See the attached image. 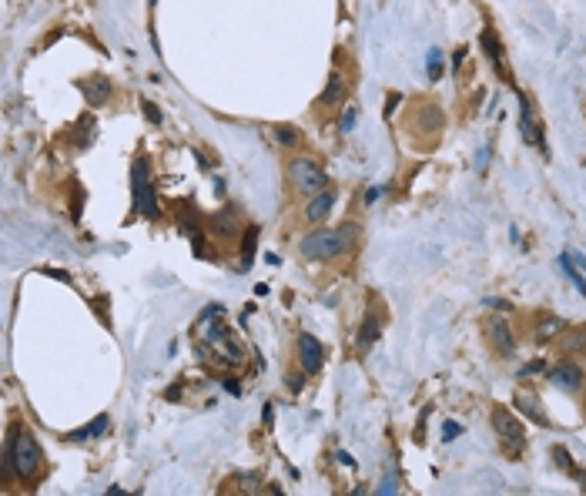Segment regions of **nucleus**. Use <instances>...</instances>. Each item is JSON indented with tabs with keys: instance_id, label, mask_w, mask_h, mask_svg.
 Returning <instances> with one entry per match:
<instances>
[{
	"instance_id": "3",
	"label": "nucleus",
	"mask_w": 586,
	"mask_h": 496,
	"mask_svg": "<svg viewBox=\"0 0 586 496\" xmlns=\"http://www.w3.org/2000/svg\"><path fill=\"white\" fill-rule=\"evenodd\" d=\"M131 205H134V211L144 215V218H161V205H158V198H154L148 158H134L131 161Z\"/></svg>"
},
{
	"instance_id": "21",
	"label": "nucleus",
	"mask_w": 586,
	"mask_h": 496,
	"mask_svg": "<svg viewBox=\"0 0 586 496\" xmlns=\"http://www.w3.org/2000/svg\"><path fill=\"white\" fill-rule=\"evenodd\" d=\"M560 349H567V352H586V329L560 332Z\"/></svg>"
},
{
	"instance_id": "32",
	"label": "nucleus",
	"mask_w": 586,
	"mask_h": 496,
	"mask_svg": "<svg viewBox=\"0 0 586 496\" xmlns=\"http://www.w3.org/2000/svg\"><path fill=\"white\" fill-rule=\"evenodd\" d=\"M305 379H308V376H288V379H285V386H288V389H292V392H302Z\"/></svg>"
},
{
	"instance_id": "8",
	"label": "nucleus",
	"mask_w": 586,
	"mask_h": 496,
	"mask_svg": "<svg viewBox=\"0 0 586 496\" xmlns=\"http://www.w3.org/2000/svg\"><path fill=\"white\" fill-rule=\"evenodd\" d=\"M486 339H489L492 352H496V356H503V359H510L512 352H516V339H512L510 322H506V319H499V315L486 319Z\"/></svg>"
},
{
	"instance_id": "18",
	"label": "nucleus",
	"mask_w": 586,
	"mask_h": 496,
	"mask_svg": "<svg viewBox=\"0 0 586 496\" xmlns=\"http://www.w3.org/2000/svg\"><path fill=\"white\" fill-rule=\"evenodd\" d=\"M255 248H258V225H248L245 235H242V262H238V272H248V268H251Z\"/></svg>"
},
{
	"instance_id": "23",
	"label": "nucleus",
	"mask_w": 586,
	"mask_h": 496,
	"mask_svg": "<svg viewBox=\"0 0 586 496\" xmlns=\"http://www.w3.org/2000/svg\"><path fill=\"white\" fill-rule=\"evenodd\" d=\"M560 268H563V275H567L569 282H573V286H576V288H580V292L586 295V279H580V272L573 268V258H569V251H563V255H560Z\"/></svg>"
},
{
	"instance_id": "24",
	"label": "nucleus",
	"mask_w": 586,
	"mask_h": 496,
	"mask_svg": "<svg viewBox=\"0 0 586 496\" xmlns=\"http://www.w3.org/2000/svg\"><path fill=\"white\" fill-rule=\"evenodd\" d=\"M231 483H235V486H238L242 493H262V490H265V486H258L262 479H258V477H251V473H242V477H235Z\"/></svg>"
},
{
	"instance_id": "2",
	"label": "nucleus",
	"mask_w": 586,
	"mask_h": 496,
	"mask_svg": "<svg viewBox=\"0 0 586 496\" xmlns=\"http://www.w3.org/2000/svg\"><path fill=\"white\" fill-rule=\"evenodd\" d=\"M352 238H359V229H355V225H342V229H315V231H308L302 242H299V251H302L308 262H328V258H339L342 251L352 245Z\"/></svg>"
},
{
	"instance_id": "22",
	"label": "nucleus",
	"mask_w": 586,
	"mask_h": 496,
	"mask_svg": "<svg viewBox=\"0 0 586 496\" xmlns=\"http://www.w3.org/2000/svg\"><path fill=\"white\" fill-rule=\"evenodd\" d=\"M111 429V420L108 416H97L94 422H87L84 429H77V433H71V439H87V436H104Z\"/></svg>"
},
{
	"instance_id": "16",
	"label": "nucleus",
	"mask_w": 586,
	"mask_h": 496,
	"mask_svg": "<svg viewBox=\"0 0 586 496\" xmlns=\"http://www.w3.org/2000/svg\"><path fill=\"white\" fill-rule=\"evenodd\" d=\"M516 406L530 416L536 426H546L549 422V416H546V409H543V402H539V396L536 392H516Z\"/></svg>"
},
{
	"instance_id": "7",
	"label": "nucleus",
	"mask_w": 586,
	"mask_h": 496,
	"mask_svg": "<svg viewBox=\"0 0 586 496\" xmlns=\"http://www.w3.org/2000/svg\"><path fill=\"white\" fill-rule=\"evenodd\" d=\"M242 359H245V349H242V342H238L231 332L218 336V339H211V363H215V365L231 369V365H242Z\"/></svg>"
},
{
	"instance_id": "30",
	"label": "nucleus",
	"mask_w": 586,
	"mask_h": 496,
	"mask_svg": "<svg viewBox=\"0 0 586 496\" xmlns=\"http://www.w3.org/2000/svg\"><path fill=\"white\" fill-rule=\"evenodd\" d=\"M455 436H462V426H459V422H446V429H442V439L449 443V439H455Z\"/></svg>"
},
{
	"instance_id": "4",
	"label": "nucleus",
	"mask_w": 586,
	"mask_h": 496,
	"mask_svg": "<svg viewBox=\"0 0 586 496\" xmlns=\"http://www.w3.org/2000/svg\"><path fill=\"white\" fill-rule=\"evenodd\" d=\"M288 181L295 185V191H302L308 198L328 188V178L321 172V165L315 158H308V154H299V158L288 161Z\"/></svg>"
},
{
	"instance_id": "35",
	"label": "nucleus",
	"mask_w": 586,
	"mask_h": 496,
	"mask_svg": "<svg viewBox=\"0 0 586 496\" xmlns=\"http://www.w3.org/2000/svg\"><path fill=\"white\" fill-rule=\"evenodd\" d=\"M402 101L399 94H389V108H385V117H392V111H396V104Z\"/></svg>"
},
{
	"instance_id": "20",
	"label": "nucleus",
	"mask_w": 586,
	"mask_h": 496,
	"mask_svg": "<svg viewBox=\"0 0 586 496\" xmlns=\"http://www.w3.org/2000/svg\"><path fill=\"white\" fill-rule=\"evenodd\" d=\"M560 332H563V319H556V315H546V319H539L536 329H533V336L539 339V342H546V339H560Z\"/></svg>"
},
{
	"instance_id": "19",
	"label": "nucleus",
	"mask_w": 586,
	"mask_h": 496,
	"mask_svg": "<svg viewBox=\"0 0 586 496\" xmlns=\"http://www.w3.org/2000/svg\"><path fill=\"white\" fill-rule=\"evenodd\" d=\"M483 47H486V58L492 60V67H496V74L506 77V67H503V47H499V40L492 31H483Z\"/></svg>"
},
{
	"instance_id": "14",
	"label": "nucleus",
	"mask_w": 586,
	"mask_h": 496,
	"mask_svg": "<svg viewBox=\"0 0 586 496\" xmlns=\"http://www.w3.org/2000/svg\"><path fill=\"white\" fill-rule=\"evenodd\" d=\"M378 336H382V319L369 312V315L362 319L359 336H355V349H359V352H369V349L378 342Z\"/></svg>"
},
{
	"instance_id": "31",
	"label": "nucleus",
	"mask_w": 586,
	"mask_h": 496,
	"mask_svg": "<svg viewBox=\"0 0 586 496\" xmlns=\"http://www.w3.org/2000/svg\"><path fill=\"white\" fill-rule=\"evenodd\" d=\"M352 124H355V111H352V108H349V111H345V115H342V121H339L342 134H345V131H352Z\"/></svg>"
},
{
	"instance_id": "11",
	"label": "nucleus",
	"mask_w": 586,
	"mask_h": 496,
	"mask_svg": "<svg viewBox=\"0 0 586 496\" xmlns=\"http://www.w3.org/2000/svg\"><path fill=\"white\" fill-rule=\"evenodd\" d=\"M519 121H523V138H526L530 144H536L539 151H546V138H543V128H539V121L533 117L530 101H526V97H519Z\"/></svg>"
},
{
	"instance_id": "1",
	"label": "nucleus",
	"mask_w": 586,
	"mask_h": 496,
	"mask_svg": "<svg viewBox=\"0 0 586 496\" xmlns=\"http://www.w3.org/2000/svg\"><path fill=\"white\" fill-rule=\"evenodd\" d=\"M40 470H44L40 443L24 422H14L7 429V439H3V477H17L20 483H34L40 477Z\"/></svg>"
},
{
	"instance_id": "17",
	"label": "nucleus",
	"mask_w": 586,
	"mask_h": 496,
	"mask_svg": "<svg viewBox=\"0 0 586 496\" xmlns=\"http://www.w3.org/2000/svg\"><path fill=\"white\" fill-rule=\"evenodd\" d=\"M265 134H271V141L282 144V148H299L302 144V131L292 128V124H268Z\"/></svg>"
},
{
	"instance_id": "36",
	"label": "nucleus",
	"mask_w": 586,
	"mask_h": 496,
	"mask_svg": "<svg viewBox=\"0 0 586 496\" xmlns=\"http://www.w3.org/2000/svg\"><path fill=\"white\" fill-rule=\"evenodd\" d=\"M225 389H228V392H242V386H238V382H231V379H225Z\"/></svg>"
},
{
	"instance_id": "29",
	"label": "nucleus",
	"mask_w": 586,
	"mask_h": 496,
	"mask_svg": "<svg viewBox=\"0 0 586 496\" xmlns=\"http://www.w3.org/2000/svg\"><path fill=\"white\" fill-rule=\"evenodd\" d=\"M141 108H144V117H148V121H151V124H161V111H158V108H154L151 101H141Z\"/></svg>"
},
{
	"instance_id": "13",
	"label": "nucleus",
	"mask_w": 586,
	"mask_h": 496,
	"mask_svg": "<svg viewBox=\"0 0 586 496\" xmlns=\"http://www.w3.org/2000/svg\"><path fill=\"white\" fill-rule=\"evenodd\" d=\"M345 94H349V84H345L342 71H332V74H328V84H325V91H321V97H319V104H321V108H335V104L345 101Z\"/></svg>"
},
{
	"instance_id": "10",
	"label": "nucleus",
	"mask_w": 586,
	"mask_h": 496,
	"mask_svg": "<svg viewBox=\"0 0 586 496\" xmlns=\"http://www.w3.org/2000/svg\"><path fill=\"white\" fill-rule=\"evenodd\" d=\"M549 379H553L556 389H563V392H576V389L583 386V369L573 363V359H563L560 365L549 369Z\"/></svg>"
},
{
	"instance_id": "5",
	"label": "nucleus",
	"mask_w": 586,
	"mask_h": 496,
	"mask_svg": "<svg viewBox=\"0 0 586 496\" xmlns=\"http://www.w3.org/2000/svg\"><path fill=\"white\" fill-rule=\"evenodd\" d=\"M492 429L499 433L503 439V449H506V456L510 459H519L523 456V446H526V429H523V422L512 416L510 409H492Z\"/></svg>"
},
{
	"instance_id": "26",
	"label": "nucleus",
	"mask_w": 586,
	"mask_h": 496,
	"mask_svg": "<svg viewBox=\"0 0 586 496\" xmlns=\"http://www.w3.org/2000/svg\"><path fill=\"white\" fill-rule=\"evenodd\" d=\"M553 459H556V466H560V470H567V473H573V477H580V470L573 466V459H569L567 449H560V446H556V449H553Z\"/></svg>"
},
{
	"instance_id": "25",
	"label": "nucleus",
	"mask_w": 586,
	"mask_h": 496,
	"mask_svg": "<svg viewBox=\"0 0 586 496\" xmlns=\"http://www.w3.org/2000/svg\"><path fill=\"white\" fill-rule=\"evenodd\" d=\"M419 121H422V124H426V128H429V131H435V128H439V124H442V115H439V111H435V104H426V111H422V115H419Z\"/></svg>"
},
{
	"instance_id": "34",
	"label": "nucleus",
	"mask_w": 586,
	"mask_h": 496,
	"mask_svg": "<svg viewBox=\"0 0 586 496\" xmlns=\"http://www.w3.org/2000/svg\"><path fill=\"white\" fill-rule=\"evenodd\" d=\"M378 195H382V188H365V205L378 201Z\"/></svg>"
},
{
	"instance_id": "33",
	"label": "nucleus",
	"mask_w": 586,
	"mask_h": 496,
	"mask_svg": "<svg viewBox=\"0 0 586 496\" xmlns=\"http://www.w3.org/2000/svg\"><path fill=\"white\" fill-rule=\"evenodd\" d=\"M378 493H396V477H385V479H382Z\"/></svg>"
},
{
	"instance_id": "27",
	"label": "nucleus",
	"mask_w": 586,
	"mask_h": 496,
	"mask_svg": "<svg viewBox=\"0 0 586 496\" xmlns=\"http://www.w3.org/2000/svg\"><path fill=\"white\" fill-rule=\"evenodd\" d=\"M442 77V51H429V81Z\"/></svg>"
},
{
	"instance_id": "6",
	"label": "nucleus",
	"mask_w": 586,
	"mask_h": 496,
	"mask_svg": "<svg viewBox=\"0 0 586 496\" xmlns=\"http://www.w3.org/2000/svg\"><path fill=\"white\" fill-rule=\"evenodd\" d=\"M295 352H299V365H302L305 376H319L321 363H325V349H321V342L312 336V332H299Z\"/></svg>"
},
{
	"instance_id": "12",
	"label": "nucleus",
	"mask_w": 586,
	"mask_h": 496,
	"mask_svg": "<svg viewBox=\"0 0 586 496\" xmlns=\"http://www.w3.org/2000/svg\"><path fill=\"white\" fill-rule=\"evenodd\" d=\"M335 205V191L325 188L319 195H312V201L305 205V222H312V225H319L321 218H328V211Z\"/></svg>"
},
{
	"instance_id": "9",
	"label": "nucleus",
	"mask_w": 586,
	"mask_h": 496,
	"mask_svg": "<svg viewBox=\"0 0 586 496\" xmlns=\"http://www.w3.org/2000/svg\"><path fill=\"white\" fill-rule=\"evenodd\" d=\"M238 225H242V218H238V208H235V205H225V208L211 211V218H208L211 235H215V238H221V242L238 238Z\"/></svg>"
},
{
	"instance_id": "15",
	"label": "nucleus",
	"mask_w": 586,
	"mask_h": 496,
	"mask_svg": "<svg viewBox=\"0 0 586 496\" xmlns=\"http://www.w3.org/2000/svg\"><path fill=\"white\" fill-rule=\"evenodd\" d=\"M81 91H84L91 108H104L108 97H111V84H108L104 77H91V81H81Z\"/></svg>"
},
{
	"instance_id": "28",
	"label": "nucleus",
	"mask_w": 586,
	"mask_h": 496,
	"mask_svg": "<svg viewBox=\"0 0 586 496\" xmlns=\"http://www.w3.org/2000/svg\"><path fill=\"white\" fill-rule=\"evenodd\" d=\"M539 372H546V363H526L523 369H519V379H533V376H539Z\"/></svg>"
}]
</instances>
